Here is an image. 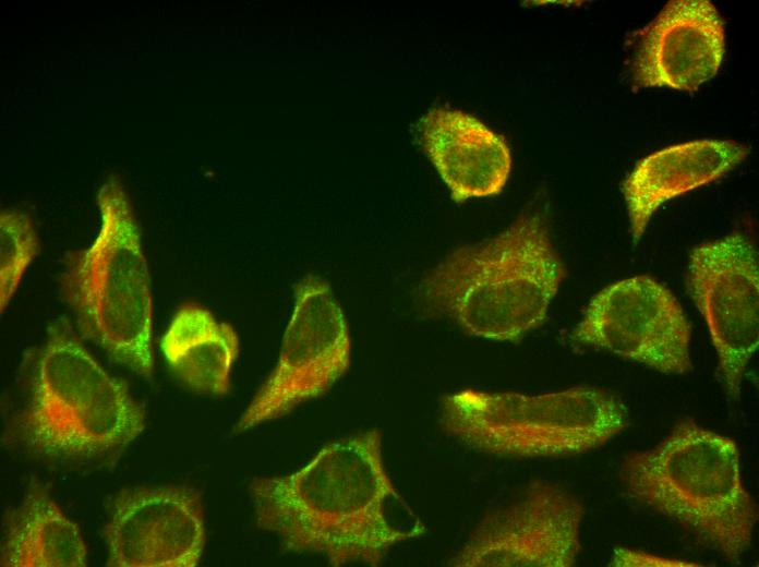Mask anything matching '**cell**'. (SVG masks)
Listing matches in <instances>:
<instances>
[{
  "label": "cell",
  "mask_w": 759,
  "mask_h": 567,
  "mask_svg": "<svg viewBox=\"0 0 759 567\" xmlns=\"http://www.w3.org/2000/svg\"><path fill=\"white\" fill-rule=\"evenodd\" d=\"M250 494L258 528L294 553L332 566H378L396 544L425 528L389 479L382 433L372 429L324 446L301 469L255 478Z\"/></svg>",
  "instance_id": "1"
},
{
  "label": "cell",
  "mask_w": 759,
  "mask_h": 567,
  "mask_svg": "<svg viewBox=\"0 0 759 567\" xmlns=\"http://www.w3.org/2000/svg\"><path fill=\"white\" fill-rule=\"evenodd\" d=\"M567 272L538 210L450 252L422 278L423 307L471 336L518 342L544 324Z\"/></svg>",
  "instance_id": "2"
},
{
  "label": "cell",
  "mask_w": 759,
  "mask_h": 567,
  "mask_svg": "<svg viewBox=\"0 0 759 567\" xmlns=\"http://www.w3.org/2000/svg\"><path fill=\"white\" fill-rule=\"evenodd\" d=\"M621 479L627 495L677 521L727 560L752 544L758 505L746 490L736 442L678 421L655 446L629 454Z\"/></svg>",
  "instance_id": "3"
},
{
  "label": "cell",
  "mask_w": 759,
  "mask_h": 567,
  "mask_svg": "<svg viewBox=\"0 0 759 567\" xmlns=\"http://www.w3.org/2000/svg\"><path fill=\"white\" fill-rule=\"evenodd\" d=\"M22 441L53 458L93 459L123 449L145 427V411L63 322L36 358L19 421Z\"/></svg>",
  "instance_id": "4"
},
{
  "label": "cell",
  "mask_w": 759,
  "mask_h": 567,
  "mask_svg": "<svg viewBox=\"0 0 759 567\" xmlns=\"http://www.w3.org/2000/svg\"><path fill=\"white\" fill-rule=\"evenodd\" d=\"M97 204L100 229L87 248L68 255L61 291L84 336L116 362L149 378L150 278L140 228L118 176L101 184Z\"/></svg>",
  "instance_id": "5"
},
{
  "label": "cell",
  "mask_w": 759,
  "mask_h": 567,
  "mask_svg": "<svg viewBox=\"0 0 759 567\" xmlns=\"http://www.w3.org/2000/svg\"><path fill=\"white\" fill-rule=\"evenodd\" d=\"M628 423L625 405L609 390L578 386L544 394L462 389L442 402L444 431L486 454L564 457L598 448Z\"/></svg>",
  "instance_id": "6"
},
{
  "label": "cell",
  "mask_w": 759,
  "mask_h": 567,
  "mask_svg": "<svg viewBox=\"0 0 759 567\" xmlns=\"http://www.w3.org/2000/svg\"><path fill=\"white\" fill-rule=\"evenodd\" d=\"M294 298L277 363L236 423L234 433L324 395L350 365L348 325L329 284L309 274L296 285Z\"/></svg>",
  "instance_id": "7"
},
{
  "label": "cell",
  "mask_w": 759,
  "mask_h": 567,
  "mask_svg": "<svg viewBox=\"0 0 759 567\" xmlns=\"http://www.w3.org/2000/svg\"><path fill=\"white\" fill-rule=\"evenodd\" d=\"M570 339L665 374L691 370V324L675 295L649 276L615 281L589 301Z\"/></svg>",
  "instance_id": "8"
},
{
  "label": "cell",
  "mask_w": 759,
  "mask_h": 567,
  "mask_svg": "<svg viewBox=\"0 0 759 567\" xmlns=\"http://www.w3.org/2000/svg\"><path fill=\"white\" fill-rule=\"evenodd\" d=\"M758 266L756 248L738 231L696 245L688 260V292L707 324L720 376L734 400L759 345Z\"/></svg>",
  "instance_id": "9"
},
{
  "label": "cell",
  "mask_w": 759,
  "mask_h": 567,
  "mask_svg": "<svg viewBox=\"0 0 759 567\" xmlns=\"http://www.w3.org/2000/svg\"><path fill=\"white\" fill-rule=\"evenodd\" d=\"M582 504L563 487L535 481L484 518L449 560L456 567H569L580 551Z\"/></svg>",
  "instance_id": "10"
},
{
  "label": "cell",
  "mask_w": 759,
  "mask_h": 567,
  "mask_svg": "<svg viewBox=\"0 0 759 567\" xmlns=\"http://www.w3.org/2000/svg\"><path fill=\"white\" fill-rule=\"evenodd\" d=\"M104 536L108 566L194 567L206 541L202 495L186 485L124 491Z\"/></svg>",
  "instance_id": "11"
},
{
  "label": "cell",
  "mask_w": 759,
  "mask_h": 567,
  "mask_svg": "<svg viewBox=\"0 0 759 567\" xmlns=\"http://www.w3.org/2000/svg\"><path fill=\"white\" fill-rule=\"evenodd\" d=\"M724 52V24L714 4L673 0L642 33L634 81L639 87L695 92L716 75Z\"/></svg>",
  "instance_id": "12"
},
{
  "label": "cell",
  "mask_w": 759,
  "mask_h": 567,
  "mask_svg": "<svg viewBox=\"0 0 759 567\" xmlns=\"http://www.w3.org/2000/svg\"><path fill=\"white\" fill-rule=\"evenodd\" d=\"M421 145L456 203L499 194L510 174L505 140L475 117L438 107L421 122Z\"/></svg>",
  "instance_id": "13"
},
{
  "label": "cell",
  "mask_w": 759,
  "mask_h": 567,
  "mask_svg": "<svg viewBox=\"0 0 759 567\" xmlns=\"http://www.w3.org/2000/svg\"><path fill=\"white\" fill-rule=\"evenodd\" d=\"M748 154L749 148L736 141L704 138L664 147L639 160L622 186L635 242L665 202L720 179Z\"/></svg>",
  "instance_id": "14"
},
{
  "label": "cell",
  "mask_w": 759,
  "mask_h": 567,
  "mask_svg": "<svg viewBox=\"0 0 759 567\" xmlns=\"http://www.w3.org/2000/svg\"><path fill=\"white\" fill-rule=\"evenodd\" d=\"M160 347L172 372L191 389L228 394L230 372L240 352L231 325L217 321L201 305L186 303L173 315Z\"/></svg>",
  "instance_id": "15"
},
{
  "label": "cell",
  "mask_w": 759,
  "mask_h": 567,
  "mask_svg": "<svg viewBox=\"0 0 759 567\" xmlns=\"http://www.w3.org/2000/svg\"><path fill=\"white\" fill-rule=\"evenodd\" d=\"M87 550L77 526L40 485L29 487L8 515L1 566L85 567Z\"/></svg>",
  "instance_id": "16"
},
{
  "label": "cell",
  "mask_w": 759,
  "mask_h": 567,
  "mask_svg": "<svg viewBox=\"0 0 759 567\" xmlns=\"http://www.w3.org/2000/svg\"><path fill=\"white\" fill-rule=\"evenodd\" d=\"M39 250L29 215L7 209L0 215V302L1 312L15 293L22 276Z\"/></svg>",
  "instance_id": "17"
},
{
  "label": "cell",
  "mask_w": 759,
  "mask_h": 567,
  "mask_svg": "<svg viewBox=\"0 0 759 567\" xmlns=\"http://www.w3.org/2000/svg\"><path fill=\"white\" fill-rule=\"evenodd\" d=\"M611 565L614 566H685L686 562L665 558L654 554L628 548H618L614 552ZM692 566V565H691Z\"/></svg>",
  "instance_id": "18"
}]
</instances>
